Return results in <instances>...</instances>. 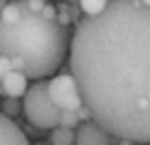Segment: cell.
Wrapping results in <instances>:
<instances>
[{"label":"cell","instance_id":"1","mask_svg":"<svg viewBox=\"0 0 150 145\" xmlns=\"http://www.w3.org/2000/svg\"><path fill=\"white\" fill-rule=\"evenodd\" d=\"M69 74L91 117L112 136L150 143V7L110 0L86 17L69 43Z\"/></svg>","mask_w":150,"mask_h":145},{"label":"cell","instance_id":"2","mask_svg":"<svg viewBox=\"0 0 150 145\" xmlns=\"http://www.w3.org/2000/svg\"><path fill=\"white\" fill-rule=\"evenodd\" d=\"M0 55L12 60L14 71L29 79H45L64 62V26L26 10L17 22L0 24Z\"/></svg>","mask_w":150,"mask_h":145},{"label":"cell","instance_id":"3","mask_svg":"<svg viewBox=\"0 0 150 145\" xmlns=\"http://www.w3.org/2000/svg\"><path fill=\"white\" fill-rule=\"evenodd\" d=\"M24 107V114L26 119L36 126V129H57L60 126V117L62 110L52 105L50 93H48V81H36L33 86H29L26 95L22 100Z\"/></svg>","mask_w":150,"mask_h":145},{"label":"cell","instance_id":"4","mask_svg":"<svg viewBox=\"0 0 150 145\" xmlns=\"http://www.w3.org/2000/svg\"><path fill=\"white\" fill-rule=\"evenodd\" d=\"M48 93L52 105L62 112H79L83 107V98H81V88L71 74H60L48 81Z\"/></svg>","mask_w":150,"mask_h":145},{"label":"cell","instance_id":"5","mask_svg":"<svg viewBox=\"0 0 150 145\" xmlns=\"http://www.w3.org/2000/svg\"><path fill=\"white\" fill-rule=\"evenodd\" d=\"M117 143L119 138L112 136L107 129H103L96 119L83 121L76 129V145H117Z\"/></svg>","mask_w":150,"mask_h":145},{"label":"cell","instance_id":"6","mask_svg":"<svg viewBox=\"0 0 150 145\" xmlns=\"http://www.w3.org/2000/svg\"><path fill=\"white\" fill-rule=\"evenodd\" d=\"M0 145H29L24 131L3 112H0Z\"/></svg>","mask_w":150,"mask_h":145},{"label":"cell","instance_id":"7","mask_svg":"<svg viewBox=\"0 0 150 145\" xmlns=\"http://www.w3.org/2000/svg\"><path fill=\"white\" fill-rule=\"evenodd\" d=\"M0 83H3L5 98H24L26 90H29V76L22 74V71H14V69H12Z\"/></svg>","mask_w":150,"mask_h":145},{"label":"cell","instance_id":"8","mask_svg":"<svg viewBox=\"0 0 150 145\" xmlns=\"http://www.w3.org/2000/svg\"><path fill=\"white\" fill-rule=\"evenodd\" d=\"M50 143L52 145H76V131L57 126V129H52V133H50Z\"/></svg>","mask_w":150,"mask_h":145},{"label":"cell","instance_id":"9","mask_svg":"<svg viewBox=\"0 0 150 145\" xmlns=\"http://www.w3.org/2000/svg\"><path fill=\"white\" fill-rule=\"evenodd\" d=\"M107 3L110 0H79V7H81V12L86 17H98V14L105 12Z\"/></svg>","mask_w":150,"mask_h":145},{"label":"cell","instance_id":"10","mask_svg":"<svg viewBox=\"0 0 150 145\" xmlns=\"http://www.w3.org/2000/svg\"><path fill=\"white\" fill-rule=\"evenodd\" d=\"M60 126H64V129H79L81 126V119H79V114L76 112H62V117H60Z\"/></svg>","mask_w":150,"mask_h":145},{"label":"cell","instance_id":"11","mask_svg":"<svg viewBox=\"0 0 150 145\" xmlns=\"http://www.w3.org/2000/svg\"><path fill=\"white\" fill-rule=\"evenodd\" d=\"M19 110H24V107L17 102L14 98H10V100H5V102H3V114H7V117H10V114H17Z\"/></svg>","mask_w":150,"mask_h":145},{"label":"cell","instance_id":"12","mask_svg":"<svg viewBox=\"0 0 150 145\" xmlns=\"http://www.w3.org/2000/svg\"><path fill=\"white\" fill-rule=\"evenodd\" d=\"M45 5H48L45 0H24V7H26L29 12H33V14H41Z\"/></svg>","mask_w":150,"mask_h":145},{"label":"cell","instance_id":"13","mask_svg":"<svg viewBox=\"0 0 150 145\" xmlns=\"http://www.w3.org/2000/svg\"><path fill=\"white\" fill-rule=\"evenodd\" d=\"M10 71H12V60L5 57V55H0V81H3Z\"/></svg>","mask_w":150,"mask_h":145},{"label":"cell","instance_id":"14","mask_svg":"<svg viewBox=\"0 0 150 145\" xmlns=\"http://www.w3.org/2000/svg\"><path fill=\"white\" fill-rule=\"evenodd\" d=\"M41 17H45L48 22H57V19H60V17H57V10H55L52 5H45L43 12H41Z\"/></svg>","mask_w":150,"mask_h":145},{"label":"cell","instance_id":"15","mask_svg":"<svg viewBox=\"0 0 150 145\" xmlns=\"http://www.w3.org/2000/svg\"><path fill=\"white\" fill-rule=\"evenodd\" d=\"M7 5H10V3H5V0H0V14H3V10H5Z\"/></svg>","mask_w":150,"mask_h":145},{"label":"cell","instance_id":"16","mask_svg":"<svg viewBox=\"0 0 150 145\" xmlns=\"http://www.w3.org/2000/svg\"><path fill=\"white\" fill-rule=\"evenodd\" d=\"M143 3H145V5H148V7H150V0H143Z\"/></svg>","mask_w":150,"mask_h":145}]
</instances>
